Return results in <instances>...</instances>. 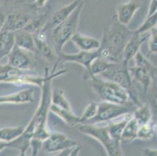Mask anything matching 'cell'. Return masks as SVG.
I'll list each match as a JSON object with an SVG mask.
<instances>
[{
	"label": "cell",
	"mask_w": 157,
	"mask_h": 156,
	"mask_svg": "<svg viewBox=\"0 0 157 156\" xmlns=\"http://www.w3.org/2000/svg\"><path fill=\"white\" fill-rule=\"evenodd\" d=\"M26 71L15 68L6 64H0V83L6 82L13 84L17 86H22V81Z\"/></svg>",
	"instance_id": "18"
},
{
	"label": "cell",
	"mask_w": 157,
	"mask_h": 156,
	"mask_svg": "<svg viewBox=\"0 0 157 156\" xmlns=\"http://www.w3.org/2000/svg\"><path fill=\"white\" fill-rule=\"evenodd\" d=\"M31 4L17 1L6 14L2 31L16 32L24 29L28 22L36 14Z\"/></svg>",
	"instance_id": "6"
},
{
	"label": "cell",
	"mask_w": 157,
	"mask_h": 156,
	"mask_svg": "<svg viewBox=\"0 0 157 156\" xmlns=\"http://www.w3.org/2000/svg\"><path fill=\"white\" fill-rule=\"evenodd\" d=\"M144 154L148 156H157V150L146 148V149L145 150V151H144Z\"/></svg>",
	"instance_id": "38"
},
{
	"label": "cell",
	"mask_w": 157,
	"mask_h": 156,
	"mask_svg": "<svg viewBox=\"0 0 157 156\" xmlns=\"http://www.w3.org/2000/svg\"><path fill=\"white\" fill-rule=\"evenodd\" d=\"M6 148H7V143L0 140V152Z\"/></svg>",
	"instance_id": "39"
},
{
	"label": "cell",
	"mask_w": 157,
	"mask_h": 156,
	"mask_svg": "<svg viewBox=\"0 0 157 156\" xmlns=\"http://www.w3.org/2000/svg\"><path fill=\"white\" fill-rule=\"evenodd\" d=\"M148 51L150 55L157 54V28L156 27L149 31L148 37Z\"/></svg>",
	"instance_id": "33"
},
{
	"label": "cell",
	"mask_w": 157,
	"mask_h": 156,
	"mask_svg": "<svg viewBox=\"0 0 157 156\" xmlns=\"http://www.w3.org/2000/svg\"><path fill=\"white\" fill-rule=\"evenodd\" d=\"M15 46L14 32L7 31H0V60L8 56Z\"/></svg>",
	"instance_id": "24"
},
{
	"label": "cell",
	"mask_w": 157,
	"mask_h": 156,
	"mask_svg": "<svg viewBox=\"0 0 157 156\" xmlns=\"http://www.w3.org/2000/svg\"><path fill=\"white\" fill-rule=\"evenodd\" d=\"M71 41L79 51H97L101 46L100 40L78 32L74 34V36L71 38Z\"/></svg>",
	"instance_id": "17"
},
{
	"label": "cell",
	"mask_w": 157,
	"mask_h": 156,
	"mask_svg": "<svg viewBox=\"0 0 157 156\" xmlns=\"http://www.w3.org/2000/svg\"><path fill=\"white\" fill-rule=\"evenodd\" d=\"M154 129H155V132H156V134H157V121L155 123V124H154Z\"/></svg>",
	"instance_id": "42"
},
{
	"label": "cell",
	"mask_w": 157,
	"mask_h": 156,
	"mask_svg": "<svg viewBox=\"0 0 157 156\" xmlns=\"http://www.w3.org/2000/svg\"><path fill=\"white\" fill-rule=\"evenodd\" d=\"M48 1V0H35L34 2L31 4V6H32L33 8L35 9V10L38 11L43 9L45 6V5H46Z\"/></svg>",
	"instance_id": "35"
},
{
	"label": "cell",
	"mask_w": 157,
	"mask_h": 156,
	"mask_svg": "<svg viewBox=\"0 0 157 156\" xmlns=\"http://www.w3.org/2000/svg\"><path fill=\"white\" fill-rule=\"evenodd\" d=\"M120 64H121V63L118 65L116 66L115 67H113V68L109 69V70L102 73L100 75L98 76L102 77L104 79L109 80V81L119 84L122 88L127 90L130 94V95H131L132 103L135 105L139 106L142 104L139 102L137 97L134 94L132 80H131V75H130L129 70L124 68L122 64H121V66H119Z\"/></svg>",
	"instance_id": "7"
},
{
	"label": "cell",
	"mask_w": 157,
	"mask_h": 156,
	"mask_svg": "<svg viewBox=\"0 0 157 156\" xmlns=\"http://www.w3.org/2000/svg\"><path fill=\"white\" fill-rule=\"evenodd\" d=\"M154 131H155L154 123H152V121L141 124L138 127L137 139L142 140V141H149L153 137Z\"/></svg>",
	"instance_id": "29"
},
{
	"label": "cell",
	"mask_w": 157,
	"mask_h": 156,
	"mask_svg": "<svg viewBox=\"0 0 157 156\" xmlns=\"http://www.w3.org/2000/svg\"><path fill=\"white\" fill-rule=\"evenodd\" d=\"M42 143H43V141H41L39 139H36V138L31 139L30 148H31L32 155H38L40 151L42 149Z\"/></svg>",
	"instance_id": "34"
},
{
	"label": "cell",
	"mask_w": 157,
	"mask_h": 156,
	"mask_svg": "<svg viewBox=\"0 0 157 156\" xmlns=\"http://www.w3.org/2000/svg\"><path fill=\"white\" fill-rule=\"evenodd\" d=\"M50 112L61 119L67 125L70 127H74L79 124V116L74 113L73 110L66 109L51 104Z\"/></svg>",
	"instance_id": "23"
},
{
	"label": "cell",
	"mask_w": 157,
	"mask_h": 156,
	"mask_svg": "<svg viewBox=\"0 0 157 156\" xmlns=\"http://www.w3.org/2000/svg\"><path fill=\"white\" fill-rule=\"evenodd\" d=\"M83 2V0H74L73 2H70L67 5L63 6L56 10L51 15L50 18L47 20V21L45 22V25L42 28V32L45 33L47 31H50L55 27L59 25L60 23L65 21L66 19H67L71 15V13L78 8V6Z\"/></svg>",
	"instance_id": "12"
},
{
	"label": "cell",
	"mask_w": 157,
	"mask_h": 156,
	"mask_svg": "<svg viewBox=\"0 0 157 156\" xmlns=\"http://www.w3.org/2000/svg\"><path fill=\"white\" fill-rule=\"evenodd\" d=\"M24 128L23 127H10L0 128V140L7 144L17 139L23 134Z\"/></svg>",
	"instance_id": "27"
},
{
	"label": "cell",
	"mask_w": 157,
	"mask_h": 156,
	"mask_svg": "<svg viewBox=\"0 0 157 156\" xmlns=\"http://www.w3.org/2000/svg\"><path fill=\"white\" fill-rule=\"evenodd\" d=\"M155 12H157V0H151L149 6H148L147 16L152 15V14L155 13Z\"/></svg>",
	"instance_id": "36"
},
{
	"label": "cell",
	"mask_w": 157,
	"mask_h": 156,
	"mask_svg": "<svg viewBox=\"0 0 157 156\" xmlns=\"http://www.w3.org/2000/svg\"><path fill=\"white\" fill-rule=\"evenodd\" d=\"M152 104H153L154 108L157 110V94H155V97L153 98V100H152Z\"/></svg>",
	"instance_id": "40"
},
{
	"label": "cell",
	"mask_w": 157,
	"mask_h": 156,
	"mask_svg": "<svg viewBox=\"0 0 157 156\" xmlns=\"http://www.w3.org/2000/svg\"><path fill=\"white\" fill-rule=\"evenodd\" d=\"M132 116H133L132 112H128L123 114L121 116L117 117L109 121L110 123L107 125V128H108L110 136L114 140L121 141L123 131H124L127 123Z\"/></svg>",
	"instance_id": "20"
},
{
	"label": "cell",
	"mask_w": 157,
	"mask_h": 156,
	"mask_svg": "<svg viewBox=\"0 0 157 156\" xmlns=\"http://www.w3.org/2000/svg\"><path fill=\"white\" fill-rule=\"evenodd\" d=\"M77 130L81 134L92 137L100 143L105 149L107 155H124L121 142L114 140L109 134L107 126H99L97 124H79Z\"/></svg>",
	"instance_id": "4"
},
{
	"label": "cell",
	"mask_w": 157,
	"mask_h": 156,
	"mask_svg": "<svg viewBox=\"0 0 157 156\" xmlns=\"http://www.w3.org/2000/svg\"><path fill=\"white\" fill-rule=\"evenodd\" d=\"M132 114L135 120L138 121L139 125L152 121V111L150 109V107L147 104H142L137 107L136 109L132 112Z\"/></svg>",
	"instance_id": "28"
},
{
	"label": "cell",
	"mask_w": 157,
	"mask_h": 156,
	"mask_svg": "<svg viewBox=\"0 0 157 156\" xmlns=\"http://www.w3.org/2000/svg\"><path fill=\"white\" fill-rule=\"evenodd\" d=\"M98 56V50L94 51H79L78 53H65L60 51L58 53V63H74L80 64L84 67L85 72L83 74H88L90 71L91 65L94 60Z\"/></svg>",
	"instance_id": "10"
},
{
	"label": "cell",
	"mask_w": 157,
	"mask_h": 156,
	"mask_svg": "<svg viewBox=\"0 0 157 156\" xmlns=\"http://www.w3.org/2000/svg\"><path fill=\"white\" fill-rule=\"evenodd\" d=\"M157 25V12L152 14L150 16H147L144 22L138 28V29L135 30V33L137 34H145L149 32L151 29L155 28Z\"/></svg>",
	"instance_id": "30"
},
{
	"label": "cell",
	"mask_w": 157,
	"mask_h": 156,
	"mask_svg": "<svg viewBox=\"0 0 157 156\" xmlns=\"http://www.w3.org/2000/svg\"><path fill=\"white\" fill-rule=\"evenodd\" d=\"M35 91L33 88H25L15 93L7 95L0 96V105L2 104H25V103H33L35 101L34 98Z\"/></svg>",
	"instance_id": "16"
},
{
	"label": "cell",
	"mask_w": 157,
	"mask_h": 156,
	"mask_svg": "<svg viewBox=\"0 0 157 156\" xmlns=\"http://www.w3.org/2000/svg\"><path fill=\"white\" fill-rule=\"evenodd\" d=\"M98 111V102L91 101L85 107L83 113L79 116V124H85V122H89L95 116Z\"/></svg>",
	"instance_id": "31"
},
{
	"label": "cell",
	"mask_w": 157,
	"mask_h": 156,
	"mask_svg": "<svg viewBox=\"0 0 157 156\" xmlns=\"http://www.w3.org/2000/svg\"><path fill=\"white\" fill-rule=\"evenodd\" d=\"M133 59L135 60V65L146 69V70H148L149 72L152 73V74L157 71V67H155V66L148 60V59H147L146 57L142 53V51H138V53L135 55V56L134 57Z\"/></svg>",
	"instance_id": "32"
},
{
	"label": "cell",
	"mask_w": 157,
	"mask_h": 156,
	"mask_svg": "<svg viewBox=\"0 0 157 156\" xmlns=\"http://www.w3.org/2000/svg\"><path fill=\"white\" fill-rule=\"evenodd\" d=\"M35 41V46H36V54L42 57L45 61L50 63H55L53 68L51 71L55 72L56 71V67L59 64L58 63V54L55 50L52 49L48 45V43L45 39V33L40 31L37 34H34Z\"/></svg>",
	"instance_id": "13"
},
{
	"label": "cell",
	"mask_w": 157,
	"mask_h": 156,
	"mask_svg": "<svg viewBox=\"0 0 157 156\" xmlns=\"http://www.w3.org/2000/svg\"><path fill=\"white\" fill-rule=\"evenodd\" d=\"M8 63L15 68L23 71H30L35 67L31 55L26 50L22 49L17 45L13 47L8 55Z\"/></svg>",
	"instance_id": "15"
},
{
	"label": "cell",
	"mask_w": 157,
	"mask_h": 156,
	"mask_svg": "<svg viewBox=\"0 0 157 156\" xmlns=\"http://www.w3.org/2000/svg\"><path fill=\"white\" fill-rule=\"evenodd\" d=\"M156 28H157V25H156Z\"/></svg>",
	"instance_id": "43"
},
{
	"label": "cell",
	"mask_w": 157,
	"mask_h": 156,
	"mask_svg": "<svg viewBox=\"0 0 157 156\" xmlns=\"http://www.w3.org/2000/svg\"><path fill=\"white\" fill-rule=\"evenodd\" d=\"M139 124L138 123L135 117L132 116L127 123L122 135H121V144H130L137 139V134H138Z\"/></svg>",
	"instance_id": "25"
},
{
	"label": "cell",
	"mask_w": 157,
	"mask_h": 156,
	"mask_svg": "<svg viewBox=\"0 0 157 156\" xmlns=\"http://www.w3.org/2000/svg\"><path fill=\"white\" fill-rule=\"evenodd\" d=\"M127 27L120 24L114 17L113 21L109 23L102 33L98 56L116 63H121L124 48L134 33Z\"/></svg>",
	"instance_id": "2"
},
{
	"label": "cell",
	"mask_w": 157,
	"mask_h": 156,
	"mask_svg": "<svg viewBox=\"0 0 157 156\" xmlns=\"http://www.w3.org/2000/svg\"><path fill=\"white\" fill-rule=\"evenodd\" d=\"M15 45L28 51L36 53V46L34 34L22 29L14 32Z\"/></svg>",
	"instance_id": "21"
},
{
	"label": "cell",
	"mask_w": 157,
	"mask_h": 156,
	"mask_svg": "<svg viewBox=\"0 0 157 156\" xmlns=\"http://www.w3.org/2000/svg\"><path fill=\"white\" fill-rule=\"evenodd\" d=\"M149 37V32L145 34H137L134 31L132 36L131 37L125 45L122 53V60L121 64L123 67L128 70V64L131 59H133L138 51L142 45L146 41Z\"/></svg>",
	"instance_id": "11"
},
{
	"label": "cell",
	"mask_w": 157,
	"mask_h": 156,
	"mask_svg": "<svg viewBox=\"0 0 157 156\" xmlns=\"http://www.w3.org/2000/svg\"><path fill=\"white\" fill-rule=\"evenodd\" d=\"M6 17V14L0 10V31H2V28H3V25L5 24Z\"/></svg>",
	"instance_id": "37"
},
{
	"label": "cell",
	"mask_w": 157,
	"mask_h": 156,
	"mask_svg": "<svg viewBox=\"0 0 157 156\" xmlns=\"http://www.w3.org/2000/svg\"><path fill=\"white\" fill-rule=\"evenodd\" d=\"M78 145V142L61 132H51L42 143V149L46 153H58Z\"/></svg>",
	"instance_id": "9"
},
{
	"label": "cell",
	"mask_w": 157,
	"mask_h": 156,
	"mask_svg": "<svg viewBox=\"0 0 157 156\" xmlns=\"http://www.w3.org/2000/svg\"><path fill=\"white\" fill-rule=\"evenodd\" d=\"M142 6V0H128L121 2L116 8V20L120 24L128 26Z\"/></svg>",
	"instance_id": "14"
},
{
	"label": "cell",
	"mask_w": 157,
	"mask_h": 156,
	"mask_svg": "<svg viewBox=\"0 0 157 156\" xmlns=\"http://www.w3.org/2000/svg\"><path fill=\"white\" fill-rule=\"evenodd\" d=\"M87 81L100 101H108L117 104L132 102L128 91L119 84L104 79L100 76H92Z\"/></svg>",
	"instance_id": "3"
},
{
	"label": "cell",
	"mask_w": 157,
	"mask_h": 156,
	"mask_svg": "<svg viewBox=\"0 0 157 156\" xmlns=\"http://www.w3.org/2000/svg\"><path fill=\"white\" fill-rule=\"evenodd\" d=\"M83 7L84 2L78 6V8L71 13L67 19H66L50 31L51 38L57 54L63 51V48L66 43L71 41L74 34L78 32L80 17Z\"/></svg>",
	"instance_id": "5"
},
{
	"label": "cell",
	"mask_w": 157,
	"mask_h": 156,
	"mask_svg": "<svg viewBox=\"0 0 157 156\" xmlns=\"http://www.w3.org/2000/svg\"><path fill=\"white\" fill-rule=\"evenodd\" d=\"M128 70H129L131 80L132 81L134 80L142 86L144 92L146 94L152 86L153 74L146 69L136 65L128 67Z\"/></svg>",
	"instance_id": "19"
},
{
	"label": "cell",
	"mask_w": 157,
	"mask_h": 156,
	"mask_svg": "<svg viewBox=\"0 0 157 156\" xmlns=\"http://www.w3.org/2000/svg\"><path fill=\"white\" fill-rule=\"evenodd\" d=\"M8 0H0V5H4L7 2Z\"/></svg>",
	"instance_id": "41"
},
{
	"label": "cell",
	"mask_w": 157,
	"mask_h": 156,
	"mask_svg": "<svg viewBox=\"0 0 157 156\" xmlns=\"http://www.w3.org/2000/svg\"><path fill=\"white\" fill-rule=\"evenodd\" d=\"M51 104L66 109L73 110L69 100L66 96L65 91L61 88H52Z\"/></svg>",
	"instance_id": "26"
},
{
	"label": "cell",
	"mask_w": 157,
	"mask_h": 156,
	"mask_svg": "<svg viewBox=\"0 0 157 156\" xmlns=\"http://www.w3.org/2000/svg\"><path fill=\"white\" fill-rule=\"evenodd\" d=\"M67 72V70H60L59 71L51 72V75L45 81L42 86L41 98L38 108L30 120L23 132L22 136L28 140L36 138L41 141H45L52 131L48 129V116L50 112L51 93H52V81L55 77H59Z\"/></svg>",
	"instance_id": "1"
},
{
	"label": "cell",
	"mask_w": 157,
	"mask_h": 156,
	"mask_svg": "<svg viewBox=\"0 0 157 156\" xmlns=\"http://www.w3.org/2000/svg\"><path fill=\"white\" fill-rule=\"evenodd\" d=\"M117 104V103L100 101L98 103V111L95 116L90 120V124L109 122L123 114L131 112V104ZM133 104V103H132Z\"/></svg>",
	"instance_id": "8"
},
{
	"label": "cell",
	"mask_w": 157,
	"mask_h": 156,
	"mask_svg": "<svg viewBox=\"0 0 157 156\" xmlns=\"http://www.w3.org/2000/svg\"><path fill=\"white\" fill-rule=\"evenodd\" d=\"M119 63L110 62L109 60L105 59L98 56L92 62L89 72L86 74H83L82 77H83L84 80H86L87 81L90 77L100 75L102 73L105 72V71L108 70H109L111 68H113V67H115L116 66L118 65Z\"/></svg>",
	"instance_id": "22"
}]
</instances>
